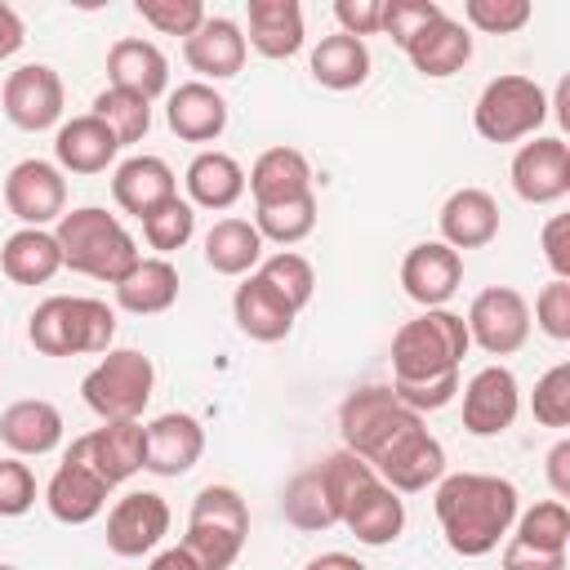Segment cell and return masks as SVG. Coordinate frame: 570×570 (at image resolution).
I'll return each instance as SVG.
<instances>
[{
	"label": "cell",
	"mask_w": 570,
	"mask_h": 570,
	"mask_svg": "<svg viewBox=\"0 0 570 570\" xmlns=\"http://www.w3.org/2000/svg\"><path fill=\"white\" fill-rule=\"evenodd\" d=\"M94 116L116 134V142H120V147L142 142V138H147V129H151V102H147V98H138V94L111 89V85L94 98Z\"/></svg>",
	"instance_id": "cell-41"
},
{
	"label": "cell",
	"mask_w": 570,
	"mask_h": 570,
	"mask_svg": "<svg viewBox=\"0 0 570 570\" xmlns=\"http://www.w3.org/2000/svg\"><path fill=\"white\" fill-rule=\"evenodd\" d=\"M22 40H27V27H22L18 9L0 0V62H4V58H13V53L22 49Z\"/></svg>",
	"instance_id": "cell-53"
},
{
	"label": "cell",
	"mask_w": 570,
	"mask_h": 570,
	"mask_svg": "<svg viewBox=\"0 0 570 570\" xmlns=\"http://www.w3.org/2000/svg\"><path fill=\"white\" fill-rule=\"evenodd\" d=\"M294 312H303L307 303H312V294H316V272H312V263L303 258V254H294V249H276V254H267L258 267H254Z\"/></svg>",
	"instance_id": "cell-42"
},
{
	"label": "cell",
	"mask_w": 570,
	"mask_h": 570,
	"mask_svg": "<svg viewBox=\"0 0 570 570\" xmlns=\"http://www.w3.org/2000/svg\"><path fill=\"white\" fill-rule=\"evenodd\" d=\"M307 71L321 89H334V94H347V89H361L370 80V45L356 40V36H321L312 45V58H307Z\"/></svg>",
	"instance_id": "cell-35"
},
{
	"label": "cell",
	"mask_w": 570,
	"mask_h": 570,
	"mask_svg": "<svg viewBox=\"0 0 570 570\" xmlns=\"http://www.w3.org/2000/svg\"><path fill=\"white\" fill-rule=\"evenodd\" d=\"M245 539H249V503L240 499V490L236 485L196 490L178 548L200 570H232L240 548H245Z\"/></svg>",
	"instance_id": "cell-5"
},
{
	"label": "cell",
	"mask_w": 570,
	"mask_h": 570,
	"mask_svg": "<svg viewBox=\"0 0 570 570\" xmlns=\"http://www.w3.org/2000/svg\"><path fill=\"white\" fill-rule=\"evenodd\" d=\"M187 205L191 209H232L240 196H245V169L236 156L209 147V151H196L187 174Z\"/></svg>",
	"instance_id": "cell-32"
},
{
	"label": "cell",
	"mask_w": 570,
	"mask_h": 570,
	"mask_svg": "<svg viewBox=\"0 0 570 570\" xmlns=\"http://www.w3.org/2000/svg\"><path fill=\"white\" fill-rule=\"evenodd\" d=\"M370 468L379 472V481L396 494H419L428 485H436L445 476V445L428 432V423L414 414L374 459Z\"/></svg>",
	"instance_id": "cell-9"
},
{
	"label": "cell",
	"mask_w": 570,
	"mask_h": 570,
	"mask_svg": "<svg viewBox=\"0 0 570 570\" xmlns=\"http://www.w3.org/2000/svg\"><path fill=\"white\" fill-rule=\"evenodd\" d=\"M303 570H370V566L356 561L352 552H321V557H312Z\"/></svg>",
	"instance_id": "cell-55"
},
{
	"label": "cell",
	"mask_w": 570,
	"mask_h": 570,
	"mask_svg": "<svg viewBox=\"0 0 570 570\" xmlns=\"http://www.w3.org/2000/svg\"><path fill=\"white\" fill-rule=\"evenodd\" d=\"M392 392H396V401H401L405 410H414V414L423 419V414H432V410H445V405L459 396V374H450V379H428V383H392Z\"/></svg>",
	"instance_id": "cell-49"
},
{
	"label": "cell",
	"mask_w": 570,
	"mask_h": 570,
	"mask_svg": "<svg viewBox=\"0 0 570 570\" xmlns=\"http://www.w3.org/2000/svg\"><path fill=\"white\" fill-rule=\"evenodd\" d=\"M570 543V508L561 499H543L525 512H517L508 530V548L517 552H539V557H566Z\"/></svg>",
	"instance_id": "cell-37"
},
{
	"label": "cell",
	"mask_w": 570,
	"mask_h": 570,
	"mask_svg": "<svg viewBox=\"0 0 570 570\" xmlns=\"http://www.w3.org/2000/svg\"><path fill=\"white\" fill-rule=\"evenodd\" d=\"M543 245V263L552 267L557 281H570V214H552L539 232Z\"/></svg>",
	"instance_id": "cell-51"
},
{
	"label": "cell",
	"mask_w": 570,
	"mask_h": 570,
	"mask_svg": "<svg viewBox=\"0 0 570 570\" xmlns=\"http://www.w3.org/2000/svg\"><path fill=\"white\" fill-rule=\"evenodd\" d=\"M468 343H476L485 356H512L530 338V303L512 285H485L468 303Z\"/></svg>",
	"instance_id": "cell-10"
},
{
	"label": "cell",
	"mask_w": 570,
	"mask_h": 570,
	"mask_svg": "<svg viewBox=\"0 0 570 570\" xmlns=\"http://www.w3.org/2000/svg\"><path fill=\"white\" fill-rule=\"evenodd\" d=\"M205 454V428L196 414H183V410H169V414H156L147 423V454H142V472L151 476H183L200 463Z\"/></svg>",
	"instance_id": "cell-18"
},
{
	"label": "cell",
	"mask_w": 570,
	"mask_h": 570,
	"mask_svg": "<svg viewBox=\"0 0 570 570\" xmlns=\"http://www.w3.org/2000/svg\"><path fill=\"white\" fill-rule=\"evenodd\" d=\"M512 191L525 205H557L570 196V142L561 134H534L512 156Z\"/></svg>",
	"instance_id": "cell-13"
},
{
	"label": "cell",
	"mask_w": 570,
	"mask_h": 570,
	"mask_svg": "<svg viewBox=\"0 0 570 570\" xmlns=\"http://www.w3.org/2000/svg\"><path fill=\"white\" fill-rule=\"evenodd\" d=\"M338 525H347V530L356 534V543H365V548H387V543H396L401 530H405V503H401L396 490H387V485L374 476V481H365V485L347 499Z\"/></svg>",
	"instance_id": "cell-23"
},
{
	"label": "cell",
	"mask_w": 570,
	"mask_h": 570,
	"mask_svg": "<svg viewBox=\"0 0 570 570\" xmlns=\"http://www.w3.org/2000/svg\"><path fill=\"white\" fill-rule=\"evenodd\" d=\"M169 196H178V178H174V169L160 160V156H129V160H120L116 165V174H111V200L125 209V214H134V218H142V214H151L160 200H169Z\"/></svg>",
	"instance_id": "cell-31"
},
{
	"label": "cell",
	"mask_w": 570,
	"mask_h": 570,
	"mask_svg": "<svg viewBox=\"0 0 570 570\" xmlns=\"http://www.w3.org/2000/svg\"><path fill=\"white\" fill-rule=\"evenodd\" d=\"M548 485H552V499H570V441L561 436L552 450H548Z\"/></svg>",
	"instance_id": "cell-52"
},
{
	"label": "cell",
	"mask_w": 570,
	"mask_h": 570,
	"mask_svg": "<svg viewBox=\"0 0 570 570\" xmlns=\"http://www.w3.org/2000/svg\"><path fill=\"white\" fill-rule=\"evenodd\" d=\"M107 494H111V485H107L89 463H80V459L67 450L62 463L53 468L49 485H45V508H49V517L62 521V525H89V521L107 508Z\"/></svg>",
	"instance_id": "cell-19"
},
{
	"label": "cell",
	"mask_w": 570,
	"mask_h": 570,
	"mask_svg": "<svg viewBox=\"0 0 570 570\" xmlns=\"http://www.w3.org/2000/svg\"><path fill=\"white\" fill-rule=\"evenodd\" d=\"M31 508H36V472L18 454H4L0 459V517H27Z\"/></svg>",
	"instance_id": "cell-47"
},
{
	"label": "cell",
	"mask_w": 570,
	"mask_h": 570,
	"mask_svg": "<svg viewBox=\"0 0 570 570\" xmlns=\"http://www.w3.org/2000/svg\"><path fill=\"white\" fill-rule=\"evenodd\" d=\"M107 80H111V89H125V94L156 102L169 89V58L160 53L156 40L125 36L107 49Z\"/></svg>",
	"instance_id": "cell-24"
},
{
	"label": "cell",
	"mask_w": 570,
	"mask_h": 570,
	"mask_svg": "<svg viewBox=\"0 0 570 570\" xmlns=\"http://www.w3.org/2000/svg\"><path fill=\"white\" fill-rule=\"evenodd\" d=\"M134 9H138V18H142L151 31H160V36H183V40L209 18L200 0H138Z\"/></svg>",
	"instance_id": "cell-45"
},
{
	"label": "cell",
	"mask_w": 570,
	"mask_h": 570,
	"mask_svg": "<svg viewBox=\"0 0 570 570\" xmlns=\"http://www.w3.org/2000/svg\"><path fill=\"white\" fill-rule=\"evenodd\" d=\"M116 156H120V142L94 111L62 120L53 134V165L62 174H102L107 165H116Z\"/></svg>",
	"instance_id": "cell-25"
},
{
	"label": "cell",
	"mask_w": 570,
	"mask_h": 570,
	"mask_svg": "<svg viewBox=\"0 0 570 570\" xmlns=\"http://www.w3.org/2000/svg\"><path fill=\"white\" fill-rule=\"evenodd\" d=\"M27 338L40 356H102L116 338V312L89 294H49L36 303Z\"/></svg>",
	"instance_id": "cell-3"
},
{
	"label": "cell",
	"mask_w": 570,
	"mask_h": 570,
	"mask_svg": "<svg viewBox=\"0 0 570 570\" xmlns=\"http://www.w3.org/2000/svg\"><path fill=\"white\" fill-rule=\"evenodd\" d=\"M445 9L436 4V0H383V36L396 45V49H405L428 22H436Z\"/></svg>",
	"instance_id": "cell-46"
},
{
	"label": "cell",
	"mask_w": 570,
	"mask_h": 570,
	"mask_svg": "<svg viewBox=\"0 0 570 570\" xmlns=\"http://www.w3.org/2000/svg\"><path fill=\"white\" fill-rule=\"evenodd\" d=\"M165 125L183 142H214L227 129V98L205 80H183L178 89H169Z\"/></svg>",
	"instance_id": "cell-28"
},
{
	"label": "cell",
	"mask_w": 570,
	"mask_h": 570,
	"mask_svg": "<svg viewBox=\"0 0 570 570\" xmlns=\"http://www.w3.org/2000/svg\"><path fill=\"white\" fill-rule=\"evenodd\" d=\"M334 18H338V31L343 36H356V40L379 36V27H383V0H338L334 4Z\"/></svg>",
	"instance_id": "cell-50"
},
{
	"label": "cell",
	"mask_w": 570,
	"mask_h": 570,
	"mask_svg": "<svg viewBox=\"0 0 570 570\" xmlns=\"http://www.w3.org/2000/svg\"><path fill=\"white\" fill-rule=\"evenodd\" d=\"M169 503L156 490H129L125 499L111 503L107 512V548L125 561L147 557L160 548V539L169 534Z\"/></svg>",
	"instance_id": "cell-16"
},
{
	"label": "cell",
	"mask_w": 570,
	"mask_h": 570,
	"mask_svg": "<svg viewBox=\"0 0 570 570\" xmlns=\"http://www.w3.org/2000/svg\"><path fill=\"white\" fill-rule=\"evenodd\" d=\"M138 223H142V240L156 249V258L178 254V249L196 236V209H191L183 196L160 200V205H156L151 214H142Z\"/></svg>",
	"instance_id": "cell-40"
},
{
	"label": "cell",
	"mask_w": 570,
	"mask_h": 570,
	"mask_svg": "<svg viewBox=\"0 0 570 570\" xmlns=\"http://www.w3.org/2000/svg\"><path fill=\"white\" fill-rule=\"evenodd\" d=\"M414 419V410H405L392 392V383H370V387H356L343 396L338 405V436H343V450L361 454L365 463Z\"/></svg>",
	"instance_id": "cell-8"
},
{
	"label": "cell",
	"mask_w": 570,
	"mask_h": 570,
	"mask_svg": "<svg viewBox=\"0 0 570 570\" xmlns=\"http://www.w3.org/2000/svg\"><path fill=\"white\" fill-rule=\"evenodd\" d=\"M151 392H156V365L138 347L102 352V361L80 379V396L102 423L142 419V410L151 405Z\"/></svg>",
	"instance_id": "cell-6"
},
{
	"label": "cell",
	"mask_w": 570,
	"mask_h": 570,
	"mask_svg": "<svg viewBox=\"0 0 570 570\" xmlns=\"http://www.w3.org/2000/svg\"><path fill=\"white\" fill-rule=\"evenodd\" d=\"M281 517L294 530H303V534H316V530L338 525V512H334V503H330L325 481H321L316 468H303V472L289 476V485L281 490Z\"/></svg>",
	"instance_id": "cell-38"
},
{
	"label": "cell",
	"mask_w": 570,
	"mask_h": 570,
	"mask_svg": "<svg viewBox=\"0 0 570 570\" xmlns=\"http://www.w3.org/2000/svg\"><path fill=\"white\" fill-rule=\"evenodd\" d=\"M71 454L80 463H89L111 490L125 485L134 472H142V454H147V423L142 419H120V423H102L85 436L71 441Z\"/></svg>",
	"instance_id": "cell-15"
},
{
	"label": "cell",
	"mask_w": 570,
	"mask_h": 570,
	"mask_svg": "<svg viewBox=\"0 0 570 570\" xmlns=\"http://www.w3.org/2000/svg\"><path fill=\"white\" fill-rule=\"evenodd\" d=\"M534 4L530 0H468L463 4V27L485 31V36H512L530 22Z\"/></svg>",
	"instance_id": "cell-43"
},
{
	"label": "cell",
	"mask_w": 570,
	"mask_h": 570,
	"mask_svg": "<svg viewBox=\"0 0 570 570\" xmlns=\"http://www.w3.org/2000/svg\"><path fill=\"white\" fill-rule=\"evenodd\" d=\"M0 272L13 285H49L62 272V249L49 227H18L0 245Z\"/></svg>",
	"instance_id": "cell-34"
},
{
	"label": "cell",
	"mask_w": 570,
	"mask_h": 570,
	"mask_svg": "<svg viewBox=\"0 0 570 570\" xmlns=\"http://www.w3.org/2000/svg\"><path fill=\"white\" fill-rule=\"evenodd\" d=\"M0 441L9 454L18 459H40V454H53L62 445V410L45 396H27V401H13L4 414H0Z\"/></svg>",
	"instance_id": "cell-26"
},
{
	"label": "cell",
	"mask_w": 570,
	"mask_h": 570,
	"mask_svg": "<svg viewBox=\"0 0 570 570\" xmlns=\"http://www.w3.org/2000/svg\"><path fill=\"white\" fill-rule=\"evenodd\" d=\"M436 223H441V245H450L454 254L481 249L499 236V200L485 187H459L445 196Z\"/></svg>",
	"instance_id": "cell-22"
},
{
	"label": "cell",
	"mask_w": 570,
	"mask_h": 570,
	"mask_svg": "<svg viewBox=\"0 0 570 570\" xmlns=\"http://www.w3.org/2000/svg\"><path fill=\"white\" fill-rule=\"evenodd\" d=\"M534 325L552 338V343H570V281H548L534 294Z\"/></svg>",
	"instance_id": "cell-48"
},
{
	"label": "cell",
	"mask_w": 570,
	"mask_h": 570,
	"mask_svg": "<svg viewBox=\"0 0 570 570\" xmlns=\"http://www.w3.org/2000/svg\"><path fill=\"white\" fill-rule=\"evenodd\" d=\"M530 410L543 428H570V361H557L552 370L539 374Z\"/></svg>",
	"instance_id": "cell-44"
},
{
	"label": "cell",
	"mask_w": 570,
	"mask_h": 570,
	"mask_svg": "<svg viewBox=\"0 0 570 570\" xmlns=\"http://www.w3.org/2000/svg\"><path fill=\"white\" fill-rule=\"evenodd\" d=\"M62 102H67V89L49 62H22L0 85V107H4L9 125L27 129V134L62 125Z\"/></svg>",
	"instance_id": "cell-11"
},
{
	"label": "cell",
	"mask_w": 570,
	"mask_h": 570,
	"mask_svg": "<svg viewBox=\"0 0 570 570\" xmlns=\"http://www.w3.org/2000/svg\"><path fill=\"white\" fill-rule=\"evenodd\" d=\"M432 512L445 534V548L454 557L476 561L508 539L521 512V494L508 476L494 472H445L432 490Z\"/></svg>",
	"instance_id": "cell-1"
},
{
	"label": "cell",
	"mask_w": 570,
	"mask_h": 570,
	"mask_svg": "<svg viewBox=\"0 0 570 570\" xmlns=\"http://www.w3.org/2000/svg\"><path fill=\"white\" fill-rule=\"evenodd\" d=\"M245 27L236 18H223V13H209L187 40H183V62L209 85V80H232L240 67H245Z\"/></svg>",
	"instance_id": "cell-20"
},
{
	"label": "cell",
	"mask_w": 570,
	"mask_h": 570,
	"mask_svg": "<svg viewBox=\"0 0 570 570\" xmlns=\"http://www.w3.org/2000/svg\"><path fill=\"white\" fill-rule=\"evenodd\" d=\"M232 321L254 343H281V338H289L298 312L258 272H249V276H240L236 294H232Z\"/></svg>",
	"instance_id": "cell-21"
},
{
	"label": "cell",
	"mask_w": 570,
	"mask_h": 570,
	"mask_svg": "<svg viewBox=\"0 0 570 570\" xmlns=\"http://www.w3.org/2000/svg\"><path fill=\"white\" fill-rule=\"evenodd\" d=\"M205 263L218 276H249L263 263V236L249 218H218L205 232Z\"/></svg>",
	"instance_id": "cell-36"
},
{
	"label": "cell",
	"mask_w": 570,
	"mask_h": 570,
	"mask_svg": "<svg viewBox=\"0 0 570 570\" xmlns=\"http://www.w3.org/2000/svg\"><path fill=\"white\" fill-rule=\"evenodd\" d=\"M401 53L410 58V67H414L419 76H428V80H450L454 71H463V67L472 62V31H468L463 22H454L450 13H441V18L428 22Z\"/></svg>",
	"instance_id": "cell-27"
},
{
	"label": "cell",
	"mask_w": 570,
	"mask_h": 570,
	"mask_svg": "<svg viewBox=\"0 0 570 570\" xmlns=\"http://www.w3.org/2000/svg\"><path fill=\"white\" fill-rule=\"evenodd\" d=\"M316 191L307 196H294V200H281V205H254V227L263 236V245H298L316 232Z\"/></svg>",
	"instance_id": "cell-39"
},
{
	"label": "cell",
	"mask_w": 570,
	"mask_h": 570,
	"mask_svg": "<svg viewBox=\"0 0 570 570\" xmlns=\"http://www.w3.org/2000/svg\"><path fill=\"white\" fill-rule=\"evenodd\" d=\"M463 285V254H454L441 240H419L401 258V289L419 307H445L454 289Z\"/></svg>",
	"instance_id": "cell-17"
},
{
	"label": "cell",
	"mask_w": 570,
	"mask_h": 570,
	"mask_svg": "<svg viewBox=\"0 0 570 570\" xmlns=\"http://www.w3.org/2000/svg\"><path fill=\"white\" fill-rule=\"evenodd\" d=\"M463 432L468 436H503L521 414V383L508 365H481L463 387Z\"/></svg>",
	"instance_id": "cell-14"
},
{
	"label": "cell",
	"mask_w": 570,
	"mask_h": 570,
	"mask_svg": "<svg viewBox=\"0 0 570 570\" xmlns=\"http://www.w3.org/2000/svg\"><path fill=\"white\" fill-rule=\"evenodd\" d=\"M0 570H18V566H9V561H0Z\"/></svg>",
	"instance_id": "cell-57"
},
{
	"label": "cell",
	"mask_w": 570,
	"mask_h": 570,
	"mask_svg": "<svg viewBox=\"0 0 570 570\" xmlns=\"http://www.w3.org/2000/svg\"><path fill=\"white\" fill-rule=\"evenodd\" d=\"M312 183H316L312 160L298 147H267L245 174V187H249L254 205H281V200L307 196V191H316Z\"/></svg>",
	"instance_id": "cell-29"
},
{
	"label": "cell",
	"mask_w": 570,
	"mask_h": 570,
	"mask_svg": "<svg viewBox=\"0 0 570 570\" xmlns=\"http://www.w3.org/2000/svg\"><path fill=\"white\" fill-rule=\"evenodd\" d=\"M111 289H116V303L125 312H134V316H160V312H169L178 303V267L169 258L147 254Z\"/></svg>",
	"instance_id": "cell-33"
},
{
	"label": "cell",
	"mask_w": 570,
	"mask_h": 570,
	"mask_svg": "<svg viewBox=\"0 0 570 570\" xmlns=\"http://www.w3.org/2000/svg\"><path fill=\"white\" fill-rule=\"evenodd\" d=\"M468 325L450 307H423L392 334V383H428L459 374L468 356Z\"/></svg>",
	"instance_id": "cell-4"
},
{
	"label": "cell",
	"mask_w": 570,
	"mask_h": 570,
	"mask_svg": "<svg viewBox=\"0 0 570 570\" xmlns=\"http://www.w3.org/2000/svg\"><path fill=\"white\" fill-rule=\"evenodd\" d=\"M53 236H58V249H62V267H71L76 276L102 281V285H116L142 258L129 227L116 214H107L102 205L67 209L58 218Z\"/></svg>",
	"instance_id": "cell-2"
},
{
	"label": "cell",
	"mask_w": 570,
	"mask_h": 570,
	"mask_svg": "<svg viewBox=\"0 0 570 570\" xmlns=\"http://www.w3.org/2000/svg\"><path fill=\"white\" fill-rule=\"evenodd\" d=\"M548 116L552 111H548L543 85L530 80V76H521V71H508V76H494L476 94L472 129L485 142H521V138H534Z\"/></svg>",
	"instance_id": "cell-7"
},
{
	"label": "cell",
	"mask_w": 570,
	"mask_h": 570,
	"mask_svg": "<svg viewBox=\"0 0 570 570\" xmlns=\"http://www.w3.org/2000/svg\"><path fill=\"white\" fill-rule=\"evenodd\" d=\"M245 45L272 62L294 58L307 40L303 27V4L298 0H249V27H245Z\"/></svg>",
	"instance_id": "cell-30"
},
{
	"label": "cell",
	"mask_w": 570,
	"mask_h": 570,
	"mask_svg": "<svg viewBox=\"0 0 570 570\" xmlns=\"http://www.w3.org/2000/svg\"><path fill=\"white\" fill-rule=\"evenodd\" d=\"M147 570H200V566H196L183 548H165V552H156V557H151V566H147Z\"/></svg>",
	"instance_id": "cell-56"
},
{
	"label": "cell",
	"mask_w": 570,
	"mask_h": 570,
	"mask_svg": "<svg viewBox=\"0 0 570 570\" xmlns=\"http://www.w3.org/2000/svg\"><path fill=\"white\" fill-rule=\"evenodd\" d=\"M4 205L22 227H58L67 214V178L53 160L27 156L4 174Z\"/></svg>",
	"instance_id": "cell-12"
},
{
	"label": "cell",
	"mask_w": 570,
	"mask_h": 570,
	"mask_svg": "<svg viewBox=\"0 0 570 570\" xmlns=\"http://www.w3.org/2000/svg\"><path fill=\"white\" fill-rule=\"evenodd\" d=\"M503 570H566V557H539V552H503Z\"/></svg>",
	"instance_id": "cell-54"
}]
</instances>
